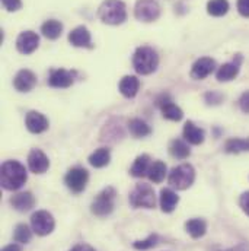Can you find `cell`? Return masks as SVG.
<instances>
[{
	"mask_svg": "<svg viewBox=\"0 0 249 251\" xmlns=\"http://www.w3.org/2000/svg\"><path fill=\"white\" fill-rule=\"evenodd\" d=\"M88 181H89V173L83 167L70 168L64 177V184L74 194H80L82 191H85Z\"/></svg>",
	"mask_w": 249,
	"mask_h": 251,
	"instance_id": "obj_8",
	"label": "cell"
},
{
	"mask_svg": "<svg viewBox=\"0 0 249 251\" xmlns=\"http://www.w3.org/2000/svg\"><path fill=\"white\" fill-rule=\"evenodd\" d=\"M76 72H68L66 69H53L48 76V85L51 88H68L74 82Z\"/></svg>",
	"mask_w": 249,
	"mask_h": 251,
	"instance_id": "obj_13",
	"label": "cell"
},
{
	"mask_svg": "<svg viewBox=\"0 0 249 251\" xmlns=\"http://www.w3.org/2000/svg\"><path fill=\"white\" fill-rule=\"evenodd\" d=\"M216 69V62L211 57H201L195 60L191 67V77L195 80H203L207 76H210Z\"/></svg>",
	"mask_w": 249,
	"mask_h": 251,
	"instance_id": "obj_15",
	"label": "cell"
},
{
	"mask_svg": "<svg viewBox=\"0 0 249 251\" xmlns=\"http://www.w3.org/2000/svg\"><path fill=\"white\" fill-rule=\"evenodd\" d=\"M28 180L26 168L19 161H4L0 170L1 187L7 191H16L22 187Z\"/></svg>",
	"mask_w": 249,
	"mask_h": 251,
	"instance_id": "obj_1",
	"label": "cell"
},
{
	"mask_svg": "<svg viewBox=\"0 0 249 251\" xmlns=\"http://www.w3.org/2000/svg\"><path fill=\"white\" fill-rule=\"evenodd\" d=\"M88 161L93 168H104L111 161V151L108 148H99L89 156Z\"/></svg>",
	"mask_w": 249,
	"mask_h": 251,
	"instance_id": "obj_26",
	"label": "cell"
},
{
	"mask_svg": "<svg viewBox=\"0 0 249 251\" xmlns=\"http://www.w3.org/2000/svg\"><path fill=\"white\" fill-rule=\"evenodd\" d=\"M168 181L172 188L188 190L195 181V170L191 164H181L171 170Z\"/></svg>",
	"mask_w": 249,
	"mask_h": 251,
	"instance_id": "obj_6",
	"label": "cell"
},
{
	"mask_svg": "<svg viewBox=\"0 0 249 251\" xmlns=\"http://www.w3.org/2000/svg\"><path fill=\"white\" fill-rule=\"evenodd\" d=\"M128 130L131 133V136L137 137V139H143L152 134V128L144 120L141 119H131L128 122Z\"/></svg>",
	"mask_w": 249,
	"mask_h": 251,
	"instance_id": "obj_28",
	"label": "cell"
},
{
	"mask_svg": "<svg viewBox=\"0 0 249 251\" xmlns=\"http://www.w3.org/2000/svg\"><path fill=\"white\" fill-rule=\"evenodd\" d=\"M238 12L242 16L249 18V0H238Z\"/></svg>",
	"mask_w": 249,
	"mask_h": 251,
	"instance_id": "obj_38",
	"label": "cell"
},
{
	"mask_svg": "<svg viewBox=\"0 0 249 251\" xmlns=\"http://www.w3.org/2000/svg\"><path fill=\"white\" fill-rule=\"evenodd\" d=\"M28 168L34 174H44L50 168V159L41 149H32L28 155Z\"/></svg>",
	"mask_w": 249,
	"mask_h": 251,
	"instance_id": "obj_12",
	"label": "cell"
},
{
	"mask_svg": "<svg viewBox=\"0 0 249 251\" xmlns=\"http://www.w3.org/2000/svg\"><path fill=\"white\" fill-rule=\"evenodd\" d=\"M32 228H29L26 224H19L13 231V240L18 244H29L32 240Z\"/></svg>",
	"mask_w": 249,
	"mask_h": 251,
	"instance_id": "obj_31",
	"label": "cell"
},
{
	"mask_svg": "<svg viewBox=\"0 0 249 251\" xmlns=\"http://www.w3.org/2000/svg\"><path fill=\"white\" fill-rule=\"evenodd\" d=\"M40 46V37L34 31H23L19 34L16 40V49L22 54H31L34 53Z\"/></svg>",
	"mask_w": 249,
	"mask_h": 251,
	"instance_id": "obj_11",
	"label": "cell"
},
{
	"mask_svg": "<svg viewBox=\"0 0 249 251\" xmlns=\"http://www.w3.org/2000/svg\"><path fill=\"white\" fill-rule=\"evenodd\" d=\"M134 16L140 22H155L160 16V6L156 0H137Z\"/></svg>",
	"mask_w": 249,
	"mask_h": 251,
	"instance_id": "obj_9",
	"label": "cell"
},
{
	"mask_svg": "<svg viewBox=\"0 0 249 251\" xmlns=\"http://www.w3.org/2000/svg\"><path fill=\"white\" fill-rule=\"evenodd\" d=\"M159 66V56L152 47H138L133 54V67L138 75H150Z\"/></svg>",
	"mask_w": 249,
	"mask_h": 251,
	"instance_id": "obj_3",
	"label": "cell"
},
{
	"mask_svg": "<svg viewBox=\"0 0 249 251\" xmlns=\"http://www.w3.org/2000/svg\"><path fill=\"white\" fill-rule=\"evenodd\" d=\"M115 199H117V190L114 187L104 188L92 201L91 212L98 218H105L113 213L115 207Z\"/></svg>",
	"mask_w": 249,
	"mask_h": 251,
	"instance_id": "obj_4",
	"label": "cell"
},
{
	"mask_svg": "<svg viewBox=\"0 0 249 251\" xmlns=\"http://www.w3.org/2000/svg\"><path fill=\"white\" fill-rule=\"evenodd\" d=\"M25 126L31 133L40 134V133H43V131H45L48 128L50 123H48V119L44 114H41L38 111H29L26 114V117H25Z\"/></svg>",
	"mask_w": 249,
	"mask_h": 251,
	"instance_id": "obj_18",
	"label": "cell"
},
{
	"mask_svg": "<svg viewBox=\"0 0 249 251\" xmlns=\"http://www.w3.org/2000/svg\"><path fill=\"white\" fill-rule=\"evenodd\" d=\"M168 174V168H166V164L163 161H155L152 162L150 168H149V173H147V177L152 183L155 184H159L165 180Z\"/></svg>",
	"mask_w": 249,
	"mask_h": 251,
	"instance_id": "obj_29",
	"label": "cell"
},
{
	"mask_svg": "<svg viewBox=\"0 0 249 251\" xmlns=\"http://www.w3.org/2000/svg\"><path fill=\"white\" fill-rule=\"evenodd\" d=\"M10 204L18 212H29L35 206V197L31 191H21L10 197Z\"/></svg>",
	"mask_w": 249,
	"mask_h": 251,
	"instance_id": "obj_19",
	"label": "cell"
},
{
	"mask_svg": "<svg viewBox=\"0 0 249 251\" xmlns=\"http://www.w3.org/2000/svg\"><path fill=\"white\" fill-rule=\"evenodd\" d=\"M225 152L227 153H241L249 152V137H232L225 143Z\"/></svg>",
	"mask_w": 249,
	"mask_h": 251,
	"instance_id": "obj_30",
	"label": "cell"
},
{
	"mask_svg": "<svg viewBox=\"0 0 249 251\" xmlns=\"http://www.w3.org/2000/svg\"><path fill=\"white\" fill-rule=\"evenodd\" d=\"M222 100H223V95H222V94H219V92L211 91V92L205 94V101H207V104H213V105H216V104H220V102H222Z\"/></svg>",
	"mask_w": 249,
	"mask_h": 251,
	"instance_id": "obj_35",
	"label": "cell"
},
{
	"mask_svg": "<svg viewBox=\"0 0 249 251\" xmlns=\"http://www.w3.org/2000/svg\"><path fill=\"white\" fill-rule=\"evenodd\" d=\"M185 231L191 235V238L198 240L207 232V222L201 218H192L185 222Z\"/></svg>",
	"mask_w": 249,
	"mask_h": 251,
	"instance_id": "obj_24",
	"label": "cell"
},
{
	"mask_svg": "<svg viewBox=\"0 0 249 251\" xmlns=\"http://www.w3.org/2000/svg\"><path fill=\"white\" fill-rule=\"evenodd\" d=\"M130 204L134 209L144 207V209H155L156 207V194L150 184L138 183L130 193Z\"/></svg>",
	"mask_w": 249,
	"mask_h": 251,
	"instance_id": "obj_5",
	"label": "cell"
},
{
	"mask_svg": "<svg viewBox=\"0 0 249 251\" xmlns=\"http://www.w3.org/2000/svg\"><path fill=\"white\" fill-rule=\"evenodd\" d=\"M118 89H120L121 95H124L125 98H134L140 89V80L137 79V76L127 75L120 80Z\"/></svg>",
	"mask_w": 249,
	"mask_h": 251,
	"instance_id": "obj_21",
	"label": "cell"
},
{
	"mask_svg": "<svg viewBox=\"0 0 249 251\" xmlns=\"http://www.w3.org/2000/svg\"><path fill=\"white\" fill-rule=\"evenodd\" d=\"M13 86L19 92H29L37 86V76L28 69H22L16 73L13 79Z\"/></svg>",
	"mask_w": 249,
	"mask_h": 251,
	"instance_id": "obj_14",
	"label": "cell"
},
{
	"mask_svg": "<svg viewBox=\"0 0 249 251\" xmlns=\"http://www.w3.org/2000/svg\"><path fill=\"white\" fill-rule=\"evenodd\" d=\"M180 203V196L172 188H162L159 196V204L163 213H172Z\"/></svg>",
	"mask_w": 249,
	"mask_h": 251,
	"instance_id": "obj_20",
	"label": "cell"
},
{
	"mask_svg": "<svg viewBox=\"0 0 249 251\" xmlns=\"http://www.w3.org/2000/svg\"><path fill=\"white\" fill-rule=\"evenodd\" d=\"M41 32L48 40H57L63 34V24L57 19H48L41 25Z\"/></svg>",
	"mask_w": 249,
	"mask_h": 251,
	"instance_id": "obj_27",
	"label": "cell"
},
{
	"mask_svg": "<svg viewBox=\"0 0 249 251\" xmlns=\"http://www.w3.org/2000/svg\"><path fill=\"white\" fill-rule=\"evenodd\" d=\"M156 104H158V107L160 108L162 116H163L166 120H171V122H181V120H182V117H184L182 110L172 101V98H171L168 94H162V95L156 100Z\"/></svg>",
	"mask_w": 249,
	"mask_h": 251,
	"instance_id": "obj_10",
	"label": "cell"
},
{
	"mask_svg": "<svg viewBox=\"0 0 249 251\" xmlns=\"http://www.w3.org/2000/svg\"><path fill=\"white\" fill-rule=\"evenodd\" d=\"M169 153L175 159H187L191 155V149L188 146L187 140L182 139H174L169 143Z\"/></svg>",
	"mask_w": 249,
	"mask_h": 251,
	"instance_id": "obj_25",
	"label": "cell"
},
{
	"mask_svg": "<svg viewBox=\"0 0 249 251\" xmlns=\"http://www.w3.org/2000/svg\"><path fill=\"white\" fill-rule=\"evenodd\" d=\"M229 10V1L227 0H210L207 3V12L211 16H225Z\"/></svg>",
	"mask_w": 249,
	"mask_h": 251,
	"instance_id": "obj_32",
	"label": "cell"
},
{
	"mask_svg": "<svg viewBox=\"0 0 249 251\" xmlns=\"http://www.w3.org/2000/svg\"><path fill=\"white\" fill-rule=\"evenodd\" d=\"M70 251H96L93 247H91L89 244H77L74 246Z\"/></svg>",
	"mask_w": 249,
	"mask_h": 251,
	"instance_id": "obj_40",
	"label": "cell"
},
{
	"mask_svg": "<svg viewBox=\"0 0 249 251\" xmlns=\"http://www.w3.org/2000/svg\"><path fill=\"white\" fill-rule=\"evenodd\" d=\"M239 206L241 209L247 213L249 216V191H245L241 194V199H239Z\"/></svg>",
	"mask_w": 249,
	"mask_h": 251,
	"instance_id": "obj_37",
	"label": "cell"
},
{
	"mask_svg": "<svg viewBox=\"0 0 249 251\" xmlns=\"http://www.w3.org/2000/svg\"><path fill=\"white\" fill-rule=\"evenodd\" d=\"M150 165H152V164H150V156H149L147 153L138 155V156L134 159V162H133V165H131V168H130V174H131L133 177H136V178H141V177L147 176Z\"/></svg>",
	"mask_w": 249,
	"mask_h": 251,
	"instance_id": "obj_23",
	"label": "cell"
},
{
	"mask_svg": "<svg viewBox=\"0 0 249 251\" xmlns=\"http://www.w3.org/2000/svg\"><path fill=\"white\" fill-rule=\"evenodd\" d=\"M241 63H242V56L241 54H236L235 60L230 63H225L222 64L217 72H216V79L219 82H229V80H233L238 73H239V69H241Z\"/></svg>",
	"mask_w": 249,
	"mask_h": 251,
	"instance_id": "obj_16",
	"label": "cell"
},
{
	"mask_svg": "<svg viewBox=\"0 0 249 251\" xmlns=\"http://www.w3.org/2000/svg\"><path fill=\"white\" fill-rule=\"evenodd\" d=\"M98 18L108 25H121L127 21V7L123 0H104L98 9Z\"/></svg>",
	"mask_w": 249,
	"mask_h": 251,
	"instance_id": "obj_2",
	"label": "cell"
},
{
	"mask_svg": "<svg viewBox=\"0 0 249 251\" xmlns=\"http://www.w3.org/2000/svg\"><path fill=\"white\" fill-rule=\"evenodd\" d=\"M205 139V133L201 127L195 126L192 122H187L184 126V140L191 145H201Z\"/></svg>",
	"mask_w": 249,
	"mask_h": 251,
	"instance_id": "obj_22",
	"label": "cell"
},
{
	"mask_svg": "<svg viewBox=\"0 0 249 251\" xmlns=\"http://www.w3.org/2000/svg\"><path fill=\"white\" fill-rule=\"evenodd\" d=\"M239 107L241 110L245 113V114H249V91L244 92L239 98Z\"/></svg>",
	"mask_w": 249,
	"mask_h": 251,
	"instance_id": "obj_36",
	"label": "cell"
},
{
	"mask_svg": "<svg viewBox=\"0 0 249 251\" xmlns=\"http://www.w3.org/2000/svg\"><path fill=\"white\" fill-rule=\"evenodd\" d=\"M1 3L7 12H16L22 9V0H1Z\"/></svg>",
	"mask_w": 249,
	"mask_h": 251,
	"instance_id": "obj_34",
	"label": "cell"
},
{
	"mask_svg": "<svg viewBox=\"0 0 249 251\" xmlns=\"http://www.w3.org/2000/svg\"><path fill=\"white\" fill-rule=\"evenodd\" d=\"M68 41L73 47H80V49H92V37L91 32L86 26L80 25L76 26L70 34H68Z\"/></svg>",
	"mask_w": 249,
	"mask_h": 251,
	"instance_id": "obj_17",
	"label": "cell"
},
{
	"mask_svg": "<svg viewBox=\"0 0 249 251\" xmlns=\"http://www.w3.org/2000/svg\"><path fill=\"white\" fill-rule=\"evenodd\" d=\"M31 228L37 235L45 237L54 231L56 221L48 210H37L31 216Z\"/></svg>",
	"mask_w": 249,
	"mask_h": 251,
	"instance_id": "obj_7",
	"label": "cell"
},
{
	"mask_svg": "<svg viewBox=\"0 0 249 251\" xmlns=\"http://www.w3.org/2000/svg\"><path fill=\"white\" fill-rule=\"evenodd\" d=\"M223 251H249V244L248 243H239L238 246L232 247V249H227V250Z\"/></svg>",
	"mask_w": 249,
	"mask_h": 251,
	"instance_id": "obj_39",
	"label": "cell"
},
{
	"mask_svg": "<svg viewBox=\"0 0 249 251\" xmlns=\"http://www.w3.org/2000/svg\"><path fill=\"white\" fill-rule=\"evenodd\" d=\"M1 251H22V247H21V244H18V243H13V244H9V246H6V247H3Z\"/></svg>",
	"mask_w": 249,
	"mask_h": 251,
	"instance_id": "obj_41",
	"label": "cell"
},
{
	"mask_svg": "<svg viewBox=\"0 0 249 251\" xmlns=\"http://www.w3.org/2000/svg\"><path fill=\"white\" fill-rule=\"evenodd\" d=\"M159 240H160V238H159L158 234H152V235H149L146 240L134 241V243H133V247L138 251L150 250V249H153V247H156V246L159 244Z\"/></svg>",
	"mask_w": 249,
	"mask_h": 251,
	"instance_id": "obj_33",
	"label": "cell"
}]
</instances>
